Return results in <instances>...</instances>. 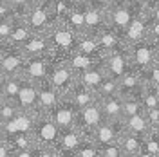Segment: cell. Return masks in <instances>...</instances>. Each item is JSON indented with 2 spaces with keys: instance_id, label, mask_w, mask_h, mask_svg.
Wrapping results in <instances>:
<instances>
[{
  "instance_id": "6da1fadb",
  "label": "cell",
  "mask_w": 159,
  "mask_h": 157,
  "mask_svg": "<svg viewBox=\"0 0 159 157\" xmlns=\"http://www.w3.org/2000/svg\"><path fill=\"white\" fill-rule=\"evenodd\" d=\"M60 132H61V128L52 121V118H36L33 136L40 146L45 148L52 155H56V143L60 139Z\"/></svg>"
},
{
  "instance_id": "7a4b0ae2",
  "label": "cell",
  "mask_w": 159,
  "mask_h": 157,
  "mask_svg": "<svg viewBox=\"0 0 159 157\" xmlns=\"http://www.w3.org/2000/svg\"><path fill=\"white\" fill-rule=\"evenodd\" d=\"M105 114H103V108H101V103L99 101H94L87 107L80 108L78 110V118H76V127L85 134H94V130L105 121Z\"/></svg>"
},
{
  "instance_id": "3957f363",
  "label": "cell",
  "mask_w": 159,
  "mask_h": 157,
  "mask_svg": "<svg viewBox=\"0 0 159 157\" xmlns=\"http://www.w3.org/2000/svg\"><path fill=\"white\" fill-rule=\"evenodd\" d=\"M156 54H159L157 51H156V45H152L150 42L141 40L138 43H132L129 56H130L132 65L138 67L139 72H145L150 65H154L159 60V56H156Z\"/></svg>"
},
{
  "instance_id": "277c9868",
  "label": "cell",
  "mask_w": 159,
  "mask_h": 157,
  "mask_svg": "<svg viewBox=\"0 0 159 157\" xmlns=\"http://www.w3.org/2000/svg\"><path fill=\"white\" fill-rule=\"evenodd\" d=\"M36 123L34 112L33 110H20L13 119L2 123V136L11 137L15 134H24V132H33Z\"/></svg>"
},
{
  "instance_id": "5b68a950",
  "label": "cell",
  "mask_w": 159,
  "mask_h": 157,
  "mask_svg": "<svg viewBox=\"0 0 159 157\" xmlns=\"http://www.w3.org/2000/svg\"><path fill=\"white\" fill-rule=\"evenodd\" d=\"M51 118L52 121L58 125L61 130L63 128H70L76 125V118H78V108L74 107L72 101H63L60 99L58 103L54 105V108L51 110Z\"/></svg>"
},
{
  "instance_id": "8992f818",
  "label": "cell",
  "mask_w": 159,
  "mask_h": 157,
  "mask_svg": "<svg viewBox=\"0 0 159 157\" xmlns=\"http://www.w3.org/2000/svg\"><path fill=\"white\" fill-rule=\"evenodd\" d=\"M121 123H123L121 119H105L94 130V134H92L94 143L99 146V145H107V143H116V141H119L121 136H123V130L118 128Z\"/></svg>"
},
{
  "instance_id": "52a82bcc",
  "label": "cell",
  "mask_w": 159,
  "mask_h": 157,
  "mask_svg": "<svg viewBox=\"0 0 159 157\" xmlns=\"http://www.w3.org/2000/svg\"><path fill=\"white\" fill-rule=\"evenodd\" d=\"M74 69L70 65H58L56 69H52L49 76V83L58 90V94H69L70 88L74 87Z\"/></svg>"
},
{
  "instance_id": "ba28073f",
  "label": "cell",
  "mask_w": 159,
  "mask_h": 157,
  "mask_svg": "<svg viewBox=\"0 0 159 157\" xmlns=\"http://www.w3.org/2000/svg\"><path fill=\"white\" fill-rule=\"evenodd\" d=\"M81 143H83V132L76 125L70 128H63L60 132V139L56 143V154H63V152L74 154Z\"/></svg>"
},
{
  "instance_id": "9c48e42d",
  "label": "cell",
  "mask_w": 159,
  "mask_h": 157,
  "mask_svg": "<svg viewBox=\"0 0 159 157\" xmlns=\"http://www.w3.org/2000/svg\"><path fill=\"white\" fill-rule=\"evenodd\" d=\"M33 83L34 81H31L29 78L22 79V83H20V90L15 103L22 110H33L34 105H38V87L33 85Z\"/></svg>"
},
{
  "instance_id": "30bf717a",
  "label": "cell",
  "mask_w": 159,
  "mask_h": 157,
  "mask_svg": "<svg viewBox=\"0 0 159 157\" xmlns=\"http://www.w3.org/2000/svg\"><path fill=\"white\" fill-rule=\"evenodd\" d=\"M51 11L47 6H38V7H31L29 15L25 18V24L34 34H40V33H45L49 29V13Z\"/></svg>"
},
{
  "instance_id": "8fae6325",
  "label": "cell",
  "mask_w": 159,
  "mask_h": 157,
  "mask_svg": "<svg viewBox=\"0 0 159 157\" xmlns=\"http://www.w3.org/2000/svg\"><path fill=\"white\" fill-rule=\"evenodd\" d=\"M134 18H136V15L132 13V6H129L127 2H119L110 7V24L116 29L125 31Z\"/></svg>"
},
{
  "instance_id": "7c38bea8",
  "label": "cell",
  "mask_w": 159,
  "mask_h": 157,
  "mask_svg": "<svg viewBox=\"0 0 159 157\" xmlns=\"http://www.w3.org/2000/svg\"><path fill=\"white\" fill-rule=\"evenodd\" d=\"M24 74L31 81H42V79H45L47 74H49L47 60L42 58V56H29V60L24 65Z\"/></svg>"
},
{
  "instance_id": "4fadbf2b",
  "label": "cell",
  "mask_w": 159,
  "mask_h": 157,
  "mask_svg": "<svg viewBox=\"0 0 159 157\" xmlns=\"http://www.w3.org/2000/svg\"><path fill=\"white\" fill-rule=\"evenodd\" d=\"M107 9H101L96 6H87L85 7V31H89V34H94L98 31H103V25L107 24Z\"/></svg>"
},
{
  "instance_id": "5bb4252c",
  "label": "cell",
  "mask_w": 159,
  "mask_h": 157,
  "mask_svg": "<svg viewBox=\"0 0 159 157\" xmlns=\"http://www.w3.org/2000/svg\"><path fill=\"white\" fill-rule=\"evenodd\" d=\"M25 61L22 52H9V54H4L0 58V72L4 74V78H13V76H18V72L24 69Z\"/></svg>"
},
{
  "instance_id": "9a60e30c",
  "label": "cell",
  "mask_w": 159,
  "mask_h": 157,
  "mask_svg": "<svg viewBox=\"0 0 159 157\" xmlns=\"http://www.w3.org/2000/svg\"><path fill=\"white\" fill-rule=\"evenodd\" d=\"M105 67H107L109 76L119 79L121 76H125V74L129 72V60H127L125 54H121V52H118V51H112L109 56H107Z\"/></svg>"
},
{
  "instance_id": "2e32d148",
  "label": "cell",
  "mask_w": 159,
  "mask_h": 157,
  "mask_svg": "<svg viewBox=\"0 0 159 157\" xmlns=\"http://www.w3.org/2000/svg\"><path fill=\"white\" fill-rule=\"evenodd\" d=\"M147 33H148V29H147V20H145V16L143 15L141 16H136V18L130 22L129 27L125 29V42L129 45L138 43V42H141V40L147 36Z\"/></svg>"
},
{
  "instance_id": "e0dca14e",
  "label": "cell",
  "mask_w": 159,
  "mask_h": 157,
  "mask_svg": "<svg viewBox=\"0 0 159 157\" xmlns=\"http://www.w3.org/2000/svg\"><path fill=\"white\" fill-rule=\"evenodd\" d=\"M107 76H109L107 67H96V65H94V67H90V69L80 72V81H81V85L96 90V88L103 83V79L107 78Z\"/></svg>"
},
{
  "instance_id": "ac0fdd59",
  "label": "cell",
  "mask_w": 159,
  "mask_h": 157,
  "mask_svg": "<svg viewBox=\"0 0 159 157\" xmlns=\"http://www.w3.org/2000/svg\"><path fill=\"white\" fill-rule=\"evenodd\" d=\"M70 101L74 103V107L78 108H83V107H87V105H90V103H94L96 101V90H92V88L89 87H85V85H74V87L70 88Z\"/></svg>"
},
{
  "instance_id": "d6986e66",
  "label": "cell",
  "mask_w": 159,
  "mask_h": 157,
  "mask_svg": "<svg viewBox=\"0 0 159 157\" xmlns=\"http://www.w3.org/2000/svg\"><path fill=\"white\" fill-rule=\"evenodd\" d=\"M101 108L107 119H121L123 118V98L121 96H109L101 98Z\"/></svg>"
},
{
  "instance_id": "ffe728a7",
  "label": "cell",
  "mask_w": 159,
  "mask_h": 157,
  "mask_svg": "<svg viewBox=\"0 0 159 157\" xmlns=\"http://www.w3.org/2000/svg\"><path fill=\"white\" fill-rule=\"evenodd\" d=\"M125 127L129 132L132 134H138V136H147L152 127H150L148 123V118H147V114H145V110L143 112H139L136 116H130V118L125 119Z\"/></svg>"
},
{
  "instance_id": "44dd1931",
  "label": "cell",
  "mask_w": 159,
  "mask_h": 157,
  "mask_svg": "<svg viewBox=\"0 0 159 157\" xmlns=\"http://www.w3.org/2000/svg\"><path fill=\"white\" fill-rule=\"evenodd\" d=\"M119 145L123 146L125 155H145L143 154V139L138 134H132L127 130V134H123L119 139Z\"/></svg>"
},
{
  "instance_id": "7402d4cb",
  "label": "cell",
  "mask_w": 159,
  "mask_h": 157,
  "mask_svg": "<svg viewBox=\"0 0 159 157\" xmlns=\"http://www.w3.org/2000/svg\"><path fill=\"white\" fill-rule=\"evenodd\" d=\"M145 83L147 81H143L141 79V72H127L125 76H121L119 78V88H121V92L125 94V96H129V94H132L134 96V92L136 90H143V87H145Z\"/></svg>"
},
{
  "instance_id": "603a6c76",
  "label": "cell",
  "mask_w": 159,
  "mask_h": 157,
  "mask_svg": "<svg viewBox=\"0 0 159 157\" xmlns=\"http://www.w3.org/2000/svg\"><path fill=\"white\" fill-rule=\"evenodd\" d=\"M51 47V42H47L42 36H33L31 40H27L24 45H22V51L25 52V56H43Z\"/></svg>"
},
{
  "instance_id": "cb8c5ba5",
  "label": "cell",
  "mask_w": 159,
  "mask_h": 157,
  "mask_svg": "<svg viewBox=\"0 0 159 157\" xmlns=\"http://www.w3.org/2000/svg\"><path fill=\"white\" fill-rule=\"evenodd\" d=\"M58 90L52 87V85H45V87H40L38 88V107L43 108V110H52L54 105L60 101L58 98Z\"/></svg>"
},
{
  "instance_id": "d4e9b609",
  "label": "cell",
  "mask_w": 159,
  "mask_h": 157,
  "mask_svg": "<svg viewBox=\"0 0 159 157\" xmlns=\"http://www.w3.org/2000/svg\"><path fill=\"white\" fill-rule=\"evenodd\" d=\"M49 42L52 45H56L58 49H70V47H76V34L70 29H58L51 34Z\"/></svg>"
},
{
  "instance_id": "484cf974",
  "label": "cell",
  "mask_w": 159,
  "mask_h": 157,
  "mask_svg": "<svg viewBox=\"0 0 159 157\" xmlns=\"http://www.w3.org/2000/svg\"><path fill=\"white\" fill-rule=\"evenodd\" d=\"M96 94L98 98H109V96H118L121 94V88H119V79L112 78V76H107L103 79V83L96 88Z\"/></svg>"
},
{
  "instance_id": "4316f807",
  "label": "cell",
  "mask_w": 159,
  "mask_h": 157,
  "mask_svg": "<svg viewBox=\"0 0 159 157\" xmlns=\"http://www.w3.org/2000/svg\"><path fill=\"white\" fill-rule=\"evenodd\" d=\"M141 101L145 108H156L159 107V87L152 83H145L143 92H141Z\"/></svg>"
},
{
  "instance_id": "83f0119b",
  "label": "cell",
  "mask_w": 159,
  "mask_h": 157,
  "mask_svg": "<svg viewBox=\"0 0 159 157\" xmlns=\"http://www.w3.org/2000/svg\"><path fill=\"white\" fill-rule=\"evenodd\" d=\"M74 49L78 51V52L94 56V54H98V51L101 49V45H99V40H96L92 34H87V36H83V38H80L76 42V47Z\"/></svg>"
},
{
  "instance_id": "f1b7e54d",
  "label": "cell",
  "mask_w": 159,
  "mask_h": 157,
  "mask_svg": "<svg viewBox=\"0 0 159 157\" xmlns=\"http://www.w3.org/2000/svg\"><path fill=\"white\" fill-rule=\"evenodd\" d=\"M143 110H145V107H143L141 96L136 98V96L129 94V96H125V98H123V118H125V119L130 118V116H136V114L143 112Z\"/></svg>"
},
{
  "instance_id": "f546056e",
  "label": "cell",
  "mask_w": 159,
  "mask_h": 157,
  "mask_svg": "<svg viewBox=\"0 0 159 157\" xmlns=\"http://www.w3.org/2000/svg\"><path fill=\"white\" fill-rule=\"evenodd\" d=\"M69 65L72 67L74 70H78V72H83V70L90 69V67H94L96 65V60L92 58L90 54H83V52H74V56L70 58Z\"/></svg>"
},
{
  "instance_id": "4dcf8cb0",
  "label": "cell",
  "mask_w": 159,
  "mask_h": 157,
  "mask_svg": "<svg viewBox=\"0 0 159 157\" xmlns=\"http://www.w3.org/2000/svg\"><path fill=\"white\" fill-rule=\"evenodd\" d=\"M143 154L145 155H159V130L152 128L143 139Z\"/></svg>"
},
{
  "instance_id": "1f68e13d",
  "label": "cell",
  "mask_w": 159,
  "mask_h": 157,
  "mask_svg": "<svg viewBox=\"0 0 159 157\" xmlns=\"http://www.w3.org/2000/svg\"><path fill=\"white\" fill-rule=\"evenodd\" d=\"M33 36H34V33L27 27V24H24V25L20 24V25H16L15 31L11 33L9 42H11V43H15V45H20V47H22V45H24L27 40H31Z\"/></svg>"
},
{
  "instance_id": "d6a6232c",
  "label": "cell",
  "mask_w": 159,
  "mask_h": 157,
  "mask_svg": "<svg viewBox=\"0 0 159 157\" xmlns=\"http://www.w3.org/2000/svg\"><path fill=\"white\" fill-rule=\"evenodd\" d=\"M69 20H67V24L70 25V29L72 31H85V9L81 11L78 7H74V9H70L69 13Z\"/></svg>"
},
{
  "instance_id": "836d02e7",
  "label": "cell",
  "mask_w": 159,
  "mask_h": 157,
  "mask_svg": "<svg viewBox=\"0 0 159 157\" xmlns=\"http://www.w3.org/2000/svg\"><path fill=\"white\" fill-rule=\"evenodd\" d=\"M22 108L15 103V101H11V99H6L2 105H0V123H6V121H9L13 119L16 114H18Z\"/></svg>"
},
{
  "instance_id": "e575fe53",
  "label": "cell",
  "mask_w": 159,
  "mask_h": 157,
  "mask_svg": "<svg viewBox=\"0 0 159 157\" xmlns=\"http://www.w3.org/2000/svg\"><path fill=\"white\" fill-rule=\"evenodd\" d=\"M98 40H99L101 49L109 51V52L116 51V47H118V36L114 33H110V31H101V34H99Z\"/></svg>"
},
{
  "instance_id": "d590c367",
  "label": "cell",
  "mask_w": 159,
  "mask_h": 157,
  "mask_svg": "<svg viewBox=\"0 0 159 157\" xmlns=\"http://www.w3.org/2000/svg\"><path fill=\"white\" fill-rule=\"evenodd\" d=\"M74 155H80V157H94V155H99V146L96 143H90V141H85L76 148Z\"/></svg>"
},
{
  "instance_id": "8d00e7d4",
  "label": "cell",
  "mask_w": 159,
  "mask_h": 157,
  "mask_svg": "<svg viewBox=\"0 0 159 157\" xmlns=\"http://www.w3.org/2000/svg\"><path fill=\"white\" fill-rule=\"evenodd\" d=\"M99 155L119 157V155H125V152H123V146L119 145V141H116V143H107V145H99Z\"/></svg>"
},
{
  "instance_id": "74e56055",
  "label": "cell",
  "mask_w": 159,
  "mask_h": 157,
  "mask_svg": "<svg viewBox=\"0 0 159 157\" xmlns=\"http://www.w3.org/2000/svg\"><path fill=\"white\" fill-rule=\"evenodd\" d=\"M145 76H147V79H145L147 83H152V85L159 87V60L145 70Z\"/></svg>"
},
{
  "instance_id": "f35d334b",
  "label": "cell",
  "mask_w": 159,
  "mask_h": 157,
  "mask_svg": "<svg viewBox=\"0 0 159 157\" xmlns=\"http://www.w3.org/2000/svg\"><path fill=\"white\" fill-rule=\"evenodd\" d=\"M15 27L16 25H13V20L11 18H0V40H9Z\"/></svg>"
},
{
  "instance_id": "ab89813d",
  "label": "cell",
  "mask_w": 159,
  "mask_h": 157,
  "mask_svg": "<svg viewBox=\"0 0 159 157\" xmlns=\"http://www.w3.org/2000/svg\"><path fill=\"white\" fill-rule=\"evenodd\" d=\"M145 114L148 118V123L152 128H159V107L156 108H145Z\"/></svg>"
},
{
  "instance_id": "60d3db41",
  "label": "cell",
  "mask_w": 159,
  "mask_h": 157,
  "mask_svg": "<svg viewBox=\"0 0 159 157\" xmlns=\"http://www.w3.org/2000/svg\"><path fill=\"white\" fill-rule=\"evenodd\" d=\"M11 6L7 0H0V18H7L9 16Z\"/></svg>"
},
{
  "instance_id": "b9f144b4",
  "label": "cell",
  "mask_w": 159,
  "mask_h": 157,
  "mask_svg": "<svg viewBox=\"0 0 159 157\" xmlns=\"http://www.w3.org/2000/svg\"><path fill=\"white\" fill-rule=\"evenodd\" d=\"M89 2L92 6H96V7H101V9H110L114 0H89Z\"/></svg>"
},
{
  "instance_id": "7bdbcfd3",
  "label": "cell",
  "mask_w": 159,
  "mask_h": 157,
  "mask_svg": "<svg viewBox=\"0 0 159 157\" xmlns=\"http://www.w3.org/2000/svg\"><path fill=\"white\" fill-rule=\"evenodd\" d=\"M148 36H152V40H154L156 43H159V22L157 20H154V25H152V29H150Z\"/></svg>"
},
{
  "instance_id": "ee69618b",
  "label": "cell",
  "mask_w": 159,
  "mask_h": 157,
  "mask_svg": "<svg viewBox=\"0 0 159 157\" xmlns=\"http://www.w3.org/2000/svg\"><path fill=\"white\" fill-rule=\"evenodd\" d=\"M11 7H29L31 0H7Z\"/></svg>"
},
{
  "instance_id": "f6af8a7d",
  "label": "cell",
  "mask_w": 159,
  "mask_h": 157,
  "mask_svg": "<svg viewBox=\"0 0 159 157\" xmlns=\"http://www.w3.org/2000/svg\"><path fill=\"white\" fill-rule=\"evenodd\" d=\"M11 154H13V150H11V145H7V143H2V141H0V157L11 155Z\"/></svg>"
},
{
  "instance_id": "bcb514c9",
  "label": "cell",
  "mask_w": 159,
  "mask_h": 157,
  "mask_svg": "<svg viewBox=\"0 0 159 157\" xmlns=\"http://www.w3.org/2000/svg\"><path fill=\"white\" fill-rule=\"evenodd\" d=\"M157 2H159V0H139V4H141L143 7H154Z\"/></svg>"
},
{
  "instance_id": "7dc6e473",
  "label": "cell",
  "mask_w": 159,
  "mask_h": 157,
  "mask_svg": "<svg viewBox=\"0 0 159 157\" xmlns=\"http://www.w3.org/2000/svg\"><path fill=\"white\" fill-rule=\"evenodd\" d=\"M42 2H43V6H47V7H49V9L52 11V7H54V4H56L58 0H42Z\"/></svg>"
},
{
  "instance_id": "c3c4849f",
  "label": "cell",
  "mask_w": 159,
  "mask_h": 157,
  "mask_svg": "<svg viewBox=\"0 0 159 157\" xmlns=\"http://www.w3.org/2000/svg\"><path fill=\"white\" fill-rule=\"evenodd\" d=\"M154 20H157L159 22V2L154 6Z\"/></svg>"
},
{
  "instance_id": "681fc988",
  "label": "cell",
  "mask_w": 159,
  "mask_h": 157,
  "mask_svg": "<svg viewBox=\"0 0 159 157\" xmlns=\"http://www.w3.org/2000/svg\"><path fill=\"white\" fill-rule=\"evenodd\" d=\"M83 0H67V4L69 6H78V4H81Z\"/></svg>"
},
{
  "instance_id": "f907efd6",
  "label": "cell",
  "mask_w": 159,
  "mask_h": 157,
  "mask_svg": "<svg viewBox=\"0 0 159 157\" xmlns=\"http://www.w3.org/2000/svg\"><path fill=\"white\" fill-rule=\"evenodd\" d=\"M4 79H6V78H4V74L0 72V90H2V85H4Z\"/></svg>"
},
{
  "instance_id": "816d5d0a",
  "label": "cell",
  "mask_w": 159,
  "mask_h": 157,
  "mask_svg": "<svg viewBox=\"0 0 159 157\" xmlns=\"http://www.w3.org/2000/svg\"><path fill=\"white\" fill-rule=\"evenodd\" d=\"M4 99H6V96H4V92H2V90H0V105H2V103H4Z\"/></svg>"
},
{
  "instance_id": "f5cc1de1",
  "label": "cell",
  "mask_w": 159,
  "mask_h": 157,
  "mask_svg": "<svg viewBox=\"0 0 159 157\" xmlns=\"http://www.w3.org/2000/svg\"><path fill=\"white\" fill-rule=\"evenodd\" d=\"M118 2H132V0H118Z\"/></svg>"
},
{
  "instance_id": "db71d44e",
  "label": "cell",
  "mask_w": 159,
  "mask_h": 157,
  "mask_svg": "<svg viewBox=\"0 0 159 157\" xmlns=\"http://www.w3.org/2000/svg\"><path fill=\"white\" fill-rule=\"evenodd\" d=\"M156 130H159V128H156Z\"/></svg>"
},
{
  "instance_id": "11a10c76",
  "label": "cell",
  "mask_w": 159,
  "mask_h": 157,
  "mask_svg": "<svg viewBox=\"0 0 159 157\" xmlns=\"http://www.w3.org/2000/svg\"><path fill=\"white\" fill-rule=\"evenodd\" d=\"M0 136H2V134H0Z\"/></svg>"
}]
</instances>
